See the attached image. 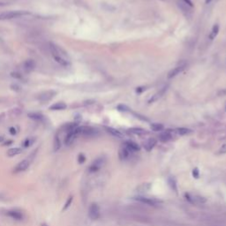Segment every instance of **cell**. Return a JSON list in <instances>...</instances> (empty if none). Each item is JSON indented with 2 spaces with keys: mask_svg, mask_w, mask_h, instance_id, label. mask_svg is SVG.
Returning a JSON list of instances; mask_svg holds the SVG:
<instances>
[{
  "mask_svg": "<svg viewBox=\"0 0 226 226\" xmlns=\"http://www.w3.org/2000/svg\"><path fill=\"white\" fill-rule=\"evenodd\" d=\"M186 68V64H180V65H178V66H176L175 68H173L172 70H171L170 72H169L168 75V79H172L174 78L175 76H177L179 73H180L183 70Z\"/></svg>",
  "mask_w": 226,
  "mask_h": 226,
  "instance_id": "10",
  "label": "cell"
},
{
  "mask_svg": "<svg viewBox=\"0 0 226 226\" xmlns=\"http://www.w3.org/2000/svg\"><path fill=\"white\" fill-rule=\"evenodd\" d=\"M88 216L92 220H96L100 217V209L97 204L93 203L90 205V207L88 209Z\"/></svg>",
  "mask_w": 226,
  "mask_h": 226,
  "instance_id": "6",
  "label": "cell"
},
{
  "mask_svg": "<svg viewBox=\"0 0 226 226\" xmlns=\"http://www.w3.org/2000/svg\"><path fill=\"white\" fill-rule=\"evenodd\" d=\"M156 145H157V140L154 139V138H151V139L148 140L144 143V148L147 151H150L155 148Z\"/></svg>",
  "mask_w": 226,
  "mask_h": 226,
  "instance_id": "14",
  "label": "cell"
},
{
  "mask_svg": "<svg viewBox=\"0 0 226 226\" xmlns=\"http://www.w3.org/2000/svg\"><path fill=\"white\" fill-rule=\"evenodd\" d=\"M7 215L17 221L22 220L24 218V215L20 211H18V210H9V211H7Z\"/></svg>",
  "mask_w": 226,
  "mask_h": 226,
  "instance_id": "11",
  "label": "cell"
},
{
  "mask_svg": "<svg viewBox=\"0 0 226 226\" xmlns=\"http://www.w3.org/2000/svg\"><path fill=\"white\" fill-rule=\"evenodd\" d=\"M185 197L192 204H202L207 202V199L200 195H192L190 193H186Z\"/></svg>",
  "mask_w": 226,
  "mask_h": 226,
  "instance_id": "4",
  "label": "cell"
},
{
  "mask_svg": "<svg viewBox=\"0 0 226 226\" xmlns=\"http://www.w3.org/2000/svg\"><path fill=\"white\" fill-rule=\"evenodd\" d=\"M73 196H70V197L68 198V200L66 201V202L64 204V208H63V211L66 210V209L69 208L70 206H71V204H72V202H73Z\"/></svg>",
  "mask_w": 226,
  "mask_h": 226,
  "instance_id": "31",
  "label": "cell"
},
{
  "mask_svg": "<svg viewBox=\"0 0 226 226\" xmlns=\"http://www.w3.org/2000/svg\"><path fill=\"white\" fill-rule=\"evenodd\" d=\"M6 5H8V4H7V3H6V2L0 1V6H6Z\"/></svg>",
  "mask_w": 226,
  "mask_h": 226,
  "instance_id": "39",
  "label": "cell"
},
{
  "mask_svg": "<svg viewBox=\"0 0 226 226\" xmlns=\"http://www.w3.org/2000/svg\"><path fill=\"white\" fill-rule=\"evenodd\" d=\"M49 48H50L51 53L53 58L55 59L56 62H58V64H61L62 66H64V67L70 66L69 57L64 51H63L58 45L54 44L53 42L49 43Z\"/></svg>",
  "mask_w": 226,
  "mask_h": 226,
  "instance_id": "1",
  "label": "cell"
},
{
  "mask_svg": "<svg viewBox=\"0 0 226 226\" xmlns=\"http://www.w3.org/2000/svg\"><path fill=\"white\" fill-rule=\"evenodd\" d=\"M35 67V63L33 59H28L25 63H24V68L28 71H31Z\"/></svg>",
  "mask_w": 226,
  "mask_h": 226,
  "instance_id": "20",
  "label": "cell"
},
{
  "mask_svg": "<svg viewBox=\"0 0 226 226\" xmlns=\"http://www.w3.org/2000/svg\"><path fill=\"white\" fill-rule=\"evenodd\" d=\"M66 108V104H64V103H57L55 104L51 105L50 107V110H64Z\"/></svg>",
  "mask_w": 226,
  "mask_h": 226,
  "instance_id": "21",
  "label": "cell"
},
{
  "mask_svg": "<svg viewBox=\"0 0 226 226\" xmlns=\"http://www.w3.org/2000/svg\"><path fill=\"white\" fill-rule=\"evenodd\" d=\"M180 1H182L183 3L186 4L187 6H189L190 7H193V2H192L191 0H180Z\"/></svg>",
  "mask_w": 226,
  "mask_h": 226,
  "instance_id": "35",
  "label": "cell"
},
{
  "mask_svg": "<svg viewBox=\"0 0 226 226\" xmlns=\"http://www.w3.org/2000/svg\"><path fill=\"white\" fill-rule=\"evenodd\" d=\"M177 133H179V135H186L188 133H191V130L188 129V128H185V127H181V128H178L177 130Z\"/></svg>",
  "mask_w": 226,
  "mask_h": 226,
  "instance_id": "27",
  "label": "cell"
},
{
  "mask_svg": "<svg viewBox=\"0 0 226 226\" xmlns=\"http://www.w3.org/2000/svg\"><path fill=\"white\" fill-rule=\"evenodd\" d=\"M151 129L155 132H159V131H162L163 129V126L162 124H159V123H153L151 125Z\"/></svg>",
  "mask_w": 226,
  "mask_h": 226,
  "instance_id": "26",
  "label": "cell"
},
{
  "mask_svg": "<svg viewBox=\"0 0 226 226\" xmlns=\"http://www.w3.org/2000/svg\"><path fill=\"white\" fill-rule=\"evenodd\" d=\"M42 226H48V225H47L46 224H42Z\"/></svg>",
  "mask_w": 226,
  "mask_h": 226,
  "instance_id": "42",
  "label": "cell"
},
{
  "mask_svg": "<svg viewBox=\"0 0 226 226\" xmlns=\"http://www.w3.org/2000/svg\"><path fill=\"white\" fill-rule=\"evenodd\" d=\"M61 148V142H60V139L58 137V135H57L55 137V140H54V150L58 151L59 150V148Z\"/></svg>",
  "mask_w": 226,
  "mask_h": 226,
  "instance_id": "28",
  "label": "cell"
},
{
  "mask_svg": "<svg viewBox=\"0 0 226 226\" xmlns=\"http://www.w3.org/2000/svg\"><path fill=\"white\" fill-rule=\"evenodd\" d=\"M4 140V137L3 136H0V142H2Z\"/></svg>",
  "mask_w": 226,
  "mask_h": 226,
  "instance_id": "40",
  "label": "cell"
},
{
  "mask_svg": "<svg viewBox=\"0 0 226 226\" xmlns=\"http://www.w3.org/2000/svg\"><path fill=\"white\" fill-rule=\"evenodd\" d=\"M79 134H83L87 137H92L98 133V131L93 127L89 126H81V127H77Z\"/></svg>",
  "mask_w": 226,
  "mask_h": 226,
  "instance_id": "3",
  "label": "cell"
},
{
  "mask_svg": "<svg viewBox=\"0 0 226 226\" xmlns=\"http://www.w3.org/2000/svg\"><path fill=\"white\" fill-rule=\"evenodd\" d=\"M55 92H52V91H50V92H46V93L42 94L39 97V100L41 102H48L50 101L51 99L52 98L53 96L55 95Z\"/></svg>",
  "mask_w": 226,
  "mask_h": 226,
  "instance_id": "16",
  "label": "cell"
},
{
  "mask_svg": "<svg viewBox=\"0 0 226 226\" xmlns=\"http://www.w3.org/2000/svg\"><path fill=\"white\" fill-rule=\"evenodd\" d=\"M218 32H219V26L217 24H215V25H214V27L212 28V31H211V34L209 35V38L211 40H213L215 37L218 35Z\"/></svg>",
  "mask_w": 226,
  "mask_h": 226,
  "instance_id": "25",
  "label": "cell"
},
{
  "mask_svg": "<svg viewBox=\"0 0 226 226\" xmlns=\"http://www.w3.org/2000/svg\"><path fill=\"white\" fill-rule=\"evenodd\" d=\"M21 152H22V149L20 148H10L7 151V156L9 157H15L19 154H20Z\"/></svg>",
  "mask_w": 226,
  "mask_h": 226,
  "instance_id": "18",
  "label": "cell"
},
{
  "mask_svg": "<svg viewBox=\"0 0 226 226\" xmlns=\"http://www.w3.org/2000/svg\"><path fill=\"white\" fill-rule=\"evenodd\" d=\"M85 161H86V157H85V156H84L83 154L79 155V157H78V162H80V163H83Z\"/></svg>",
  "mask_w": 226,
  "mask_h": 226,
  "instance_id": "32",
  "label": "cell"
},
{
  "mask_svg": "<svg viewBox=\"0 0 226 226\" xmlns=\"http://www.w3.org/2000/svg\"><path fill=\"white\" fill-rule=\"evenodd\" d=\"M150 189V185L149 184H142L141 186H140L138 188H137V190L138 192L140 193H143V192H147Z\"/></svg>",
  "mask_w": 226,
  "mask_h": 226,
  "instance_id": "29",
  "label": "cell"
},
{
  "mask_svg": "<svg viewBox=\"0 0 226 226\" xmlns=\"http://www.w3.org/2000/svg\"><path fill=\"white\" fill-rule=\"evenodd\" d=\"M193 176L195 178V179H198L199 176H200V172H199V170L197 168H194L193 170Z\"/></svg>",
  "mask_w": 226,
  "mask_h": 226,
  "instance_id": "33",
  "label": "cell"
},
{
  "mask_svg": "<svg viewBox=\"0 0 226 226\" xmlns=\"http://www.w3.org/2000/svg\"><path fill=\"white\" fill-rule=\"evenodd\" d=\"M129 131H130L132 133H133V134H136V135H144L146 133H148V132H147L146 130L142 129V128H138V127L131 128Z\"/></svg>",
  "mask_w": 226,
  "mask_h": 226,
  "instance_id": "22",
  "label": "cell"
},
{
  "mask_svg": "<svg viewBox=\"0 0 226 226\" xmlns=\"http://www.w3.org/2000/svg\"><path fill=\"white\" fill-rule=\"evenodd\" d=\"M33 143V141L31 140L30 139H27L25 140V142H24V147H26V148H28L29 146L31 145Z\"/></svg>",
  "mask_w": 226,
  "mask_h": 226,
  "instance_id": "34",
  "label": "cell"
},
{
  "mask_svg": "<svg viewBox=\"0 0 226 226\" xmlns=\"http://www.w3.org/2000/svg\"><path fill=\"white\" fill-rule=\"evenodd\" d=\"M178 6H179V8L182 10V12H184L186 15H191L192 14V7L187 6L186 4L183 3L182 1H178Z\"/></svg>",
  "mask_w": 226,
  "mask_h": 226,
  "instance_id": "13",
  "label": "cell"
},
{
  "mask_svg": "<svg viewBox=\"0 0 226 226\" xmlns=\"http://www.w3.org/2000/svg\"><path fill=\"white\" fill-rule=\"evenodd\" d=\"M134 200L138 201L140 202L145 203V204L149 205V206H157L159 203H161V201L157 200L155 198L144 197V196H136V197H134Z\"/></svg>",
  "mask_w": 226,
  "mask_h": 226,
  "instance_id": "5",
  "label": "cell"
},
{
  "mask_svg": "<svg viewBox=\"0 0 226 226\" xmlns=\"http://www.w3.org/2000/svg\"><path fill=\"white\" fill-rule=\"evenodd\" d=\"M10 133H11V134H16V133H17V131H16V129L14 127H11L10 128Z\"/></svg>",
  "mask_w": 226,
  "mask_h": 226,
  "instance_id": "38",
  "label": "cell"
},
{
  "mask_svg": "<svg viewBox=\"0 0 226 226\" xmlns=\"http://www.w3.org/2000/svg\"><path fill=\"white\" fill-rule=\"evenodd\" d=\"M30 14L29 12L26 11H11V12H6L0 13V20H10L13 18H19L29 15Z\"/></svg>",
  "mask_w": 226,
  "mask_h": 226,
  "instance_id": "2",
  "label": "cell"
},
{
  "mask_svg": "<svg viewBox=\"0 0 226 226\" xmlns=\"http://www.w3.org/2000/svg\"><path fill=\"white\" fill-rule=\"evenodd\" d=\"M125 146H126L131 152H136V151L140 150V146L138 145L137 143H135V142H133V141H131V140L126 141V142L125 143Z\"/></svg>",
  "mask_w": 226,
  "mask_h": 226,
  "instance_id": "15",
  "label": "cell"
},
{
  "mask_svg": "<svg viewBox=\"0 0 226 226\" xmlns=\"http://www.w3.org/2000/svg\"><path fill=\"white\" fill-rule=\"evenodd\" d=\"M131 154H132V152L129 150L125 145L119 149V157H120L121 160H127L131 156Z\"/></svg>",
  "mask_w": 226,
  "mask_h": 226,
  "instance_id": "12",
  "label": "cell"
},
{
  "mask_svg": "<svg viewBox=\"0 0 226 226\" xmlns=\"http://www.w3.org/2000/svg\"><path fill=\"white\" fill-rule=\"evenodd\" d=\"M168 183L170 186H171V188L173 190L174 192H178V186H177V182H176V179H175V178H172V177H170L168 179Z\"/></svg>",
  "mask_w": 226,
  "mask_h": 226,
  "instance_id": "23",
  "label": "cell"
},
{
  "mask_svg": "<svg viewBox=\"0 0 226 226\" xmlns=\"http://www.w3.org/2000/svg\"><path fill=\"white\" fill-rule=\"evenodd\" d=\"M30 165V160L29 159H24L21 162H20L17 164V166L14 169V172L15 173H19V172H22L25 171L27 169L29 168Z\"/></svg>",
  "mask_w": 226,
  "mask_h": 226,
  "instance_id": "8",
  "label": "cell"
},
{
  "mask_svg": "<svg viewBox=\"0 0 226 226\" xmlns=\"http://www.w3.org/2000/svg\"><path fill=\"white\" fill-rule=\"evenodd\" d=\"M211 2V0H206V4H209Z\"/></svg>",
  "mask_w": 226,
  "mask_h": 226,
  "instance_id": "41",
  "label": "cell"
},
{
  "mask_svg": "<svg viewBox=\"0 0 226 226\" xmlns=\"http://www.w3.org/2000/svg\"><path fill=\"white\" fill-rule=\"evenodd\" d=\"M12 77H15V78H19V79H21V74L17 73H12Z\"/></svg>",
  "mask_w": 226,
  "mask_h": 226,
  "instance_id": "37",
  "label": "cell"
},
{
  "mask_svg": "<svg viewBox=\"0 0 226 226\" xmlns=\"http://www.w3.org/2000/svg\"><path fill=\"white\" fill-rule=\"evenodd\" d=\"M29 117L32 119H35V120H42L43 118V116H42L40 114H37V113H30Z\"/></svg>",
  "mask_w": 226,
  "mask_h": 226,
  "instance_id": "30",
  "label": "cell"
},
{
  "mask_svg": "<svg viewBox=\"0 0 226 226\" xmlns=\"http://www.w3.org/2000/svg\"><path fill=\"white\" fill-rule=\"evenodd\" d=\"M219 153H220V154H225L226 153V144H224V145L221 147L220 150H219Z\"/></svg>",
  "mask_w": 226,
  "mask_h": 226,
  "instance_id": "36",
  "label": "cell"
},
{
  "mask_svg": "<svg viewBox=\"0 0 226 226\" xmlns=\"http://www.w3.org/2000/svg\"><path fill=\"white\" fill-rule=\"evenodd\" d=\"M78 135H79V133H78L77 127H76L75 129H73V130H72V131L68 132L67 135H66V138L64 140V143H65V145L67 146L71 145V144L74 141V140L76 139V137H77Z\"/></svg>",
  "mask_w": 226,
  "mask_h": 226,
  "instance_id": "7",
  "label": "cell"
},
{
  "mask_svg": "<svg viewBox=\"0 0 226 226\" xmlns=\"http://www.w3.org/2000/svg\"><path fill=\"white\" fill-rule=\"evenodd\" d=\"M105 130L110 133V134H111L112 136H114V137L119 138V139L123 138V134L119 131H117V129H114V128L112 127H105Z\"/></svg>",
  "mask_w": 226,
  "mask_h": 226,
  "instance_id": "17",
  "label": "cell"
},
{
  "mask_svg": "<svg viewBox=\"0 0 226 226\" xmlns=\"http://www.w3.org/2000/svg\"><path fill=\"white\" fill-rule=\"evenodd\" d=\"M165 90H166V88L164 87V88H163V89H162L161 91H159L158 93H157L156 95H154L152 96V98H151L150 100L148 101V103H149V104H151V103H154L155 101H157V100L160 98V97L162 96V95H163V93H164V91H165Z\"/></svg>",
  "mask_w": 226,
  "mask_h": 226,
  "instance_id": "24",
  "label": "cell"
},
{
  "mask_svg": "<svg viewBox=\"0 0 226 226\" xmlns=\"http://www.w3.org/2000/svg\"><path fill=\"white\" fill-rule=\"evenodd\" d=\"M104 161L103 158H98V159H96V160L90 165V167L88 169L89 171H90V172H95V171H99V170L101 169V167L104 165Z\"/></svg>",
  "mask_w": 226,
  "mask_h": 226,
  "instance_id": "9",
  "label": "cell"
},
{
  "mask_svg": "<svg viewBox=\"0 0 226 226\" xmlns=\"http://www.w3.org/2000/svg\"><path fill=\"white\" fill-rule=\"evenodd\" d=\"M171 139H172V135L169 133V132L162 133L159 135V140H160L161 141H162V142H167V141L171 140Z\"/></svg>",
  "mask_w": 226,
  "mask_h": 226,
  "instance_id": "19",
  "label": "cell"
}]
</instances>
